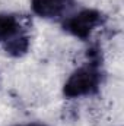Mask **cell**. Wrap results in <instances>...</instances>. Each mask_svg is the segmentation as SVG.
Masks as SVG:
<instances>
[{"mask_svg":"<svg viewBox=\"0 0 124 126\" xmlns=\"http://www.w3.org/2000/svg\"><path fill=\"white\" fill-rule=\"evenodd\" d=\"M101 66L102 62L88 60L86 64L77 67L64 82L63 95L67 98H80L96 94L104 79Z\"/></svg>","mask_w":124,"mask_h":126,"instance_id":"6da1fadb","label":"cell"},{"mask_svg":"<svg viewBox=\"0 0 124 126\" xmlns=\"http://www.w3.org/2000/svg\"><path fill=\"white\" fill-rule=\"evenodd\" d=\"M107 21V16L96 10V9H82L77 13H73L70 16H66L62 22V28L69 35L79 38L82 41L89 40L92 32L102 27Z\"/></svg>","mask_w":124,"mask_h":126,"instance_id":"7a4b0ae2","label":"cell"},{"mask_svg":"<svg viewBox=\"0 0 124 126\" xmlns=\"http://www.w3.org/2000/svg\"><path fill=\"white\" fill-rule=\"evenodd\" d=\"M76 4V0H31L32 12L42 19L64 18Z\"/></svg>","mask_w":124,"mask_h":126,"instance_id":"3957f363","label":"cell"},{"mask_svg":"<svg viewBox=\"0 0 124 126\" xmlns=\"http://www.w3.org/2000/svg\"><path fill=\"white\" fill-rule=\"evenodd\" d=\"M31 25L29 18L15 13H0V44H4L15 37L25 34Z\"/></svg>","mask_w":124,"mask_h":126,"instance_id":"277c9868","label":"cell"},{"mask_svg":"<svg viewBox=\"0 0 124 126\" xmlns=\"http://www.w3.org/2000/svg\"><path fill=\"white\" fill-rule=\"evenodd\" d=\"M31 47V38L26 35V34H21L18 37H15L13 40L7 41L3 44V48L4 51L12 56V57H22L28 53Z\"/></svg>","mask_w":124,"mask_h":126,"instance_id":"5b68a950","label":"cell"},{"mask_svg":"<svg viewBox=\"0 0 124 126\" xmlns=\"http://www.w3.org/2000/svg\"><path fill=\"white\" fill-rule=\"evenodd\" d=\"M15 126H48L44 123H25V125H15Z\"/></svg>","mask_w":124,"mask_h":126,"instance_id":"8992f818","label":"cell"}]
</instances>
